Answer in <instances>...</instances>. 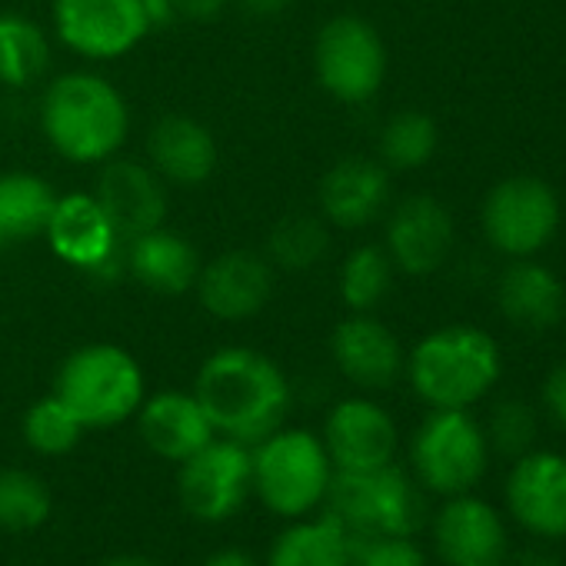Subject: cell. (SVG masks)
<instances>
[{
	"label": "cell",
	"mask_w": 566,
	"mask_h": 566,
	"mask_svg": "<svg viewBox=\"0 0 566 566\" xmlns=\"http://www.w3.org/2000/svg\"><path fill=\"white\" fill-rule=\"evenodd\" d=\"M51 71V38L24 14H0V84L28 91Z\"/></svg>",
	"instance_id": "4316f807"
},
{
	"label": "cell",
	"mask_w": 566,
	"mask_h": 566,
	"mask_svg": "<svg viewBox=\"0 0 566 566\" xmlns=\"http://www.w3.org/2000/svg\"><path fill=\"white\" fill-rule=\"evenodd\" d=\"M294 4V0H240V8L250 18H276Z\"/></svg>",
	"instance_id": "f35d334b"
},
{
	"label": "cell",
	"mask_w": 566,
	"mask_h": 566,
	"mask_svg": "<svg viewBox=\"0 0 566 566\" xmlns=\"http://www.w3.org/2000/svg\"><path fill=\"white\" fill-rule=\"evenodd\" d=\"M559 217L563 210L556 190L530 174H516L493 184L480 207L486 243L513 260L536 256L556 237Z\"/></svg>",
	"instance_id": "9c48e42d"
},
{
	"label": "cell",
	"mask_w": 566,
	"mask_h": 566,
	"mask_svg": "<svg viewBox=\"0 0 566 566\" xmlns=\"http://www.w3.org/2000/svg\"><path fill=\"white\" fill-rule=\"evenodd\" d=\"M124 266L150 294L184 297L197 283L200 256L184 233H177L164 223L147 233H137L124 243Z\"/></svg>",
	"instance_id": "603a6c76"
},
{
	"label": "cell",
	"mask_w": 566,
	"mask_h": 566,
	"mask_svg": "<svg viewBox=\"0 0 566 566\" xmlns=\"http://www.w3.org/2000/svg\"><path fill=\"white\" fill-rule=\"evenodd\" d=\"M321 217L340 230H364L390 207V170L374 157H340L317 190Z\"/></svg>",
	"instance_id": "ffe728a7"
},
{
	"label": "cell",
	"mask_w": 566,
	"mask_h": 566,
	"mask_svg": "<svg viewBox=\"0 0 566 566\" xmlns=\"http://www.w3.org/2000/svg\"><path fill=\"white\" fill-rule=\"evenodd\" d=\"M87 427L74 417V410L51 390L34 400L21 417V437L38 457H67L84 440Z\"/></svg>",
	"instance_id": "1f68e13d"
},
{
	"label": "cell",
	"mask_w": 566,
	"mask_h": 566,
	"mask_svg": "<svg viewBox=\"0 0 566 566\" xmlns=\"http://www.w3.org/2000/svg\"><path fill=\"white\" fill-rule=\"evenodd\" d=\"M317 84L340 104H367L387 81V44L360 14L331 18L314 41Z\"/></svg>",
	"instance_id": "ba28073f"
},
{
	"label": "cell",
	"mask_w": 566,
	"mask_h": 566,
	"mask_svg": "<svg viewBox=\"0 0 566 566\" xmlns=\"http://www.w3.org/2000/svg\"><path fill=\"white\" fill-rule=\"evenodd\" d=\"M250 490V447L213 437L193 457L177 463V503L197 523H223L237 516Z\"/></svg>",
	"instance_id": "30bf717a"
},
{
	"label": "cell",
	"mask_w": 566,
	"mask_h": 566,
	"mask_svg": "<svg viewBox=\"0 0 566 566\" xmlns=\"http://www.w3.org/2000/svg\"><path fill=\"white\" fill-rule=\"evenodd\" d=\"M410 467L437 496L470 493L490 467L486 433L467 410H430L410 440Z\"/></svg>",
	"instance_id": "52a82bcc"
},
{
	"label": "cell",
	"mask_w": 566,
	"mask_h": 566,
	"mask_svg": "<svg viewBox=\"0 0 566 566\" xmlns=\"http://www.w3.org/2000/svg\"><path fill=\"white\" fill-rule=\"evenodd\" d=\"M516 566H556L549 556H543V553H536V549H530V553H523L520 556V563Z\"/></svg>",
	"instance_id": "60d3db41"
},
{
	"label": "cell",
	"mask_w": 566,
	"mask_h": 566,
	"mask_svg": "<svg viewBox=\"0 0 566 566\" xmlns=\"http://www.w3.org/2000/svg\"><path fill=\"white\" fill-rule=\"evenodd\" d=\"M193 291L213 321L237 324L256 317L273 297V263L253 250H227L200 263Z\"/></svg>",
	"instance_id": "5bb4252c"
},
{
	"label": "cell",
	"mask_w": 566,
	"mask_h": 566,
	"mask_svg": "<svg viewBox=\"0 0 566 566\" xmlns=\"http://www.w3.org/2000/svg\"><path fill=\"white\" fill-rule=\"evenodd\" d=\"M51 513H54V493L38 473L24 467L0 470V530L34 533L51 520Z\"/></svg>",
	"instance_id": "4dcf8cb0"
},
{
	"label": "cell",
	"mask_w": 566,
	"mask_h": 566,
	"mask_svg": "<svg viewBox=\"0 0 566 566\" xmlns=\"http://www.w3.org/2000/svg\"><path fill=\"white\" fill-rule=\"evenodd\" d=\"M543 403L549 410V417L566 430V364L553 367L543 380Z\"/></svg>",
	"instance_id": "e575fe53"
},
{
	"label": "cell",
	"mask_w": 566,
	"mask_h": 566,
	"mask_svg": "<svg viewBox=\"0 0 566 566\" xmlns=\"http://www.w3.org/2000/svg\"><path fill=\"white\" fill-rule=\"evenodd\" d=\"M54 394L87 430H111L134 420L147 397V380L130 350L117 344H84L57 367Z\"/></svg>",
	"instance_id": "5b68a950"
},
{
	"label": "cell",
	"mask_w": 566,
	"mask_h": 566,
	"mask_svg": "<svg viewBox=\"0 0 566 566\" xmlns=\"http://www.w3.org/2000/svg\"><path fill=\"white\" fill-rule=\"evenodd\" d=\"M134 420H137V433H140L144 447L174 467L184 463L187 457H193L200 447H207L217 437V430H213L210 417L203 413L200 400L193 397V390L150 394V397H144Z\"/></svg>",
	"instance_id": "44dd1931"
},
{
	"label": "cell",
	"mask_w": 566,
	"mask_h": 566,
	"mask_svg": "<svg viewBox=\"0 0 566 566\" xmlns=\"http://www.w3.org/2000/svg\"><path fill=\"white\" fill-rule=\"evenodd\" d=\"M324 513L357 546L374 536H413L423 523V500L413 476L390 463L370 473H334Z\"/></svg>",
	"instance_id": "8992f818"
},
{
	"label": "cell",
	"mask_w": 566,
	"mask_h": 566,
	"mask_svg": "<svg viewBox=\"0 0 566 566\" xmlns=\"http://www.w3.org/2000/svg\"><path fill=\"white\" fill-rule=\"evenodd\" d=\"M486 433V443L490 450L503 453V457H523L533 450V440H536V413L530 403L523 400H500L493 410H490V420L483 427Z\"/></svg>",
	"instance_id": "d6a6232c"
},
{
	"label": "cell",
	"mask_w": 566,
	"mask_h": 566,
	"mask_svg": "<svg viewBox=\"0 0 566 566\" xmlns=\"http://www.w3.org/2000/svg\"><path fill=\"white\" fill-rule=\"evenodd\" d=\"M337 370L360 390H387L403 377L407 354L397 334L374 314H350L331 334Z\"/></svg>",
	"instance_id": "ac0fdd59"
},
{
	"label": "cell",
	"mask_w": 566,
	"mask_h": 566,
	"mask_svg": "<svg viewBox=\"0 0 566 566\" xmlns=\"http://www.w3.org/2000/svg\"><path fill=\"white\" fill-rule=\"evenodd\" d=\"M51 253L84 273L94 276H117L124 266V237L117 233L114 220L101 207V200L87 190L57 193L54 210L44 227Z\"/></svg>",
	"instance_id": "8fae6325"
},
{
	"label": "cell",
	"mask_w": 566,
	"mask_h": 566,
	"mask_svg": "<svg viewBox=\"0 0 566 566\" xmlns=\"http://www.w3.org/2000/svg\"><path fill=\"white\" fill-rule=\"evenodd\" d=\"M217 140L210 127L187 114L160 117L147 134V164L164 177V184L200 187L217 174Z\"/></svg>",
	"instance_id": "7402d4cb"
},
{
	"label": "cell",
	"mask_w": 566,
	"mask_h": 566,
	"mask_svg": "<svg viewBox=\"0 0 566 566\" xmlns=\"http://www.w3.org/2000/svg\"><path fill=\"white\" fill-rule=\"evenodd\" d=\"M394 273H397V266H394L390 253L380 243L354 247L344 256L340 276H337L344 304L354 314H374L387 301V294L394 287Z\"/></svg>",
	"instance_id": "f1b7e54d"
},
{
	"label": "cell",
	"mask_w": 566,
	"mask_h": 566,
	"mask_svg": "<svg viewBox=\"0 0 566 566\" xmlns=\"http://www.w3.org/2000/svg\"><path fill=\"white\" fill-rule=\"evenodd\" d=\"M260 566H354V543L324 510L283 526Z\"/></svg>",
	"instance_id": "d4e9b609"
},
{
	"label": "cell",
	"mask_w": 566,
	"mask_h": 566,
	"mask_svg": "<svg viewBox=\"0 0 566 566\" xmlns=\"http://www.w3.org/2000/svg\"><path fill=\"white\" fill-rule=\"evenodd\" d=\"M193 397L210 417L217 437L247 447L287 423L294 403L287 374L253 347L213 350L197 370Z\"/></svg>",
	"instance_id": "6da1fadb"
},
{
	"label": "cell",
	"mask_w": 566,
	"mask_h": 566,
	"mask_svg": "<svg viewBox=\"0 0 566 566\" xmlns=\"http://www.w3.org/2000/svg\"><path fill=\"white\" fill-rule=\"evenodd\" d=\"M230 0H174L177 18L184 21H213L217 14H223V8Z\"/></svg>",
	"instance_id": "d590c367"
},
{
	"label": "cell",
	"mask_w": 566,
	"mask_h": 566,
	"mask_svg": "<svg viewBox=\"0 0 566 566\" xmlns=\"http://www.w3.org/2000/svg\"><path fill=\"white\" fill-rule=\"evenodd\" d=\"M354 566H427L413 536H374L354 546Z\"/></svg>",
	"instance_id": "836d02e7"
},
{
	"label": "cell",
	"mask_w": 566,
	"mask_h": 566,
	"mask_svg": "<svg viewBox=\"0 0 566 566\" xmlns=\"http://www.w3.org/2000/svg\"><path fill=\"white\" fill-rule=\"evenodd\" d=\"M41 130L57 157L107 164L130 137V107L104 74L67 71L44 87Z\"/></svg>",
	"instance_id": "7a4b0ae2"
},
{
	"label": "cell",
	"mask_w": 566,
	"mask_h": 566,
	"mask_svg": "<svg viewBox=\"0 0 566 566\" xmlns=\"http://www.w3.org/2000/svg\"><path fill=\"white\" fill-rule=\"evenodd\" d=\"M101 566H160V563L144 553H114V556L101 559Z\"/></svg>",
	"instance_id": "ab89813d"
},
{
	"label": "cell",
	"mask_w": 566,
	"mask_h": 566,
	"mask_svg": "<svg viewBox=\"0 0 566 566\" xmlns=\"http://www.w3.org/2000/svg\"><path fill=\"white\" fill-rule=\"evenodd\" d=\"M331 247V223L321 213H287L266 233V260L273 270L307 273L314 270Z\"/></svg>",
	"instance_id": "83f0119b"
},
{
	"label": "cell",
	"mask_w": 566,
	"mask_h": 566,
	"mask_svg": "<svg viewBox=\"0 0 566 566\" xmlns=\"http://www.w3.org/2000/svg\"><path fill=\"white\" fill-rule=\"evenodd\" d=\"M440 144V130L433 124L430 114L423 111H397L377 137V150H380V164L387 170H420L433 160Z\"/></svg>",
	"instance_id": "f546056e"
},
{
	"label": "cell",
	"mask_w": 566,
	"mask_h": 566,
	"mask_svg": "<svg viewBox=\"0 0 566 566\" xmlns=\"http://www.w3.org/2000/svg\"><path fill=\"white\" fill-rule=\"evenodd\" d=\"M200 566H260L250 553H243L240 546H223L217 553H210Z\"/></svg>",
	"instance_id": "74e56055"
},
{
	"label": "cell",
	"mask_w": 566,
	"mask_h": 566,
	"mask_svg": "<svg viewBox=\"0 0 566 566\" xmlns=\"http://www.w3.org/2000/svg\"><path fill=\"white\" fill-rule=\"evenodd\" d=\"M503 370L500 344L470 324L430 331L410 354L403 374L430 410H470L483 400Z\"/></svg>",
	"instance_id": "3957f363"
},
{
	"label": "cell",
	"mask_w": 566,
	"mask_h": 566,
	"mask_svg": "<svg viewBox=\"0 0 566 566\" xmlns=\"http://www.w3.org/2000/svg\"><path fill=\"white\" fill-rule=\"evenodd\" d=\"M321 440L337 473H370L390 467L400 447L390 410L370 397L337 400L324 420Z\"/></svg>",
	"instance_id": "4fadbf2b"
},
{
	"label": "cell",
	"mask_w": 566,
	"mask_h": 566,
	"mask_svg": "<svg viewBox=\"0 0 566 566\" xmlns=\"http://www.w3.org/2000/svg\"><path fill=\"white\" fill-rule=\"evenodd\" d=\"M144 8V18L150 24V31H160V28H170L177 21V8L174 0H140Z\"/></svg>",
	"instance_id": "8d00e7d4"
},
{
	"label": "cell",
	"mask_w": 566,
	"mask_h": 566,
	"mask_svg": "<svg viewBox=\"0 0 566 566\" xmlns=\"http://www.w3.org/2000/svg\"><path fill=\"white\" fill-rule=\"evenodd\" d=\"M54 31L84 61H117L144 44L150 24L140 0H54Z\"/></svg>",
	"instance_id": "7c38bea8"
},
{
	"label": "cell",
	"mask_w": 566,
	"mask_h": 566,
	"mask_svg": "<svg viewBox=\"0 0 566 566\" xmlns=\"http://www.w3.org/2000/svg\"><path fill=\"white\" fill-rule=\"evenodd\" d=\"M433 546L447 566H503V516L480 496H447V503L433 516Z\"/></svg>",
	"instance_id": "e0dca14e"
},
{
	"label": "cell",
	"mask_w": 566,
	"mask_h": 566,
	"mask_svg": "<svg viewBox=\"0 0 566 566\" xmlns=\"http://www.w3.org/2000/svg\"><path fill=\"white\" fill-rule=\"evenodd\" d=\"M506 506L513 520L543 539L566 536V457L530 450L516 457L506 476Z\"/></svg>",
	"instance_id": "2e32d148"
},
{
	"label": "cell",
	"mask_w": 566,
	"mask_h": 566,
	"mask_svg": "<svg viewBox=\"0 0 566 566\" xmlns=\"http://www.w3.org/2000/svg\"><path fill=\"white\" fill-rule=\"evenodd\" d=\"M94 197L114 220L117 233L124 240L147 233L154 227H164L167 220V184L150 164L111 157L97 177Z\"/></svg>",
	"instance_id": "d6986e66"
},
{
	"label": "cell",
	"mask_w": 566,
	"mask_h": 566,
	"mask_svg": "<svg viewBox=\"0 0 566 566\" xmlns=\"http://www.w3.org/2000/svg\"><path fill=\"white\" fill-rule=\"evenodd\" d=\"M57 190L31 170L0 174V250L44 237L48 217L54 210Z\"/></svg>",
	"instance_id": "484cf974"
},
{
	"label": "cell",
	"mask_w": 566,
	"mask_h": 566,
	"mask_svg": "<svg viewBox=\"0 0 566 566\" xmlns=\"http://www.w3.org/2000/svg\"><path fill=\"white\" fill-rule=\"evenodd\" d=\"M334 463L321 433L307 427H276L250 447L253 500L276 520H304L324 510Z\"/></svg>",
	"instance_id": "277c9868"
},
{
	"label": "cell",
	"mask_w": 566,
	"mask_h": 566,
	"mask_svg": "<svg viewBox=\"0 0 566 566\" xmlns=\"http://www.w3.org/2000/svg\"><path fill=\"white\" fill-rule=\"evenodd\" d=\"M496 307L516 331L543 334L563 324L566 291L549 266L533 256H516L496 280Z\"/></svg>",
	"instance_id": "cb8c5ba5"
},
{
	"label": "cell",
	"mask_w": 566,
	"mask_h": 566,
	"mask_svg": "<svg viewBox=\"0 0 566 566\" xmlns=\"http://www.w3.org/2000/svg\"><path fill=\"white\" fill-rule=\"evenodd\" d=\"M453 240H457V230H453L450 210L437 197L413 193L390 210L384 250L390 253L400 273L430 276L447 263Z\"/></svg>",
	"instance_id": "9a60e30c"
},
{
	"label": "cell",
	"mask_w": 566,
	"mask_h": 566,
	"mask_svg": "<svg viewBox=\"0 0 566 566\" xmlns=\"http://www.w3.org/2000/svg\"><path fill=\"white\" fill-rule=\"evenodd\" d=\"M563 321H566V314H563Z\"/></svg>",
	"instance_id": "b9f144b4"
}]
</instances>
